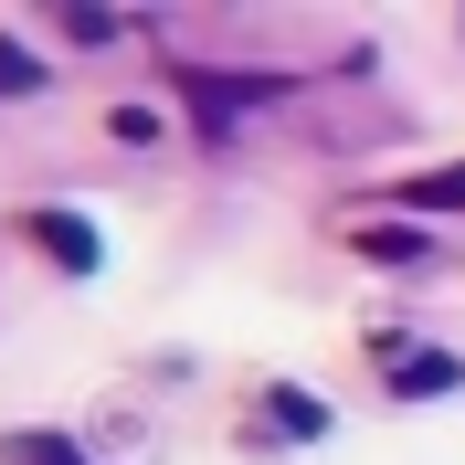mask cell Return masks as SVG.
<instances>
[{
	"label": "cell",
	"mask_w": 465,
	"mask_h": 465,
	"mask_svg": "<svg viewBox=\"0 0 465 465\" xmlns=\"http://www.w3.org/2000/svg\"><path fill=\"white\" fill-rule=\"evenodd\" d=\"M381 381L402 402H434V391H465V360L455 349H402V360H381Z\"/></svg>",
	"instance_id": "cell-1"
},
{
	"label": "cell",
	"mask_w": 465,
	"mask_h": 465,
	"mask_svg": "<svg viewBox=\"0 0 465 465\" xmlns=\"http://www.w3.org/2000/svg\"><path fill=\"white\" fill-rule=\"evenodd\" d=\"M32 243H43L64 275H95V223H74V212H32Z\"/></svg>",
	"instance_id": "cell-2"
},
{
	"label": "cell",
	"mask_w": 465,
	"mask_h": 465,
	"mask_svg": "<svg viewBox=\"0 0 465 465\" xmlns=\"http://www.w3.org/2000/svg\"><path fill=\"white\" fill-rule=\"evenodd\" d=\"M264 412H275L286 434H328V402H318V391H296V381H275V391H264Z\"/></svg>",
	"instance_id": "cell-3"
},
{
	"label": "cell",
	"mask_w": 465,
	"mask_h": 465,
	"mask_svg": "<svg viewBox=\"0 0 465 465\" xmlns=\"http://www.w3.org/2000/svg\"><path fill=\"white\" fill-rule=\"evenodd\" d=\"M402 202H412V212H465V159H455V170H423V180H402Z\"/></svg>",
	"instance_id": "cell-4"
},
{
	"label": "cell",
	"mask_w": 465,
	"mask_h": 465,
	"mask_svg": "<svg viewBox=\"0 0 465 465\" xmlns=\"http://www.w3.org/2000/svg\"><path fill=\"white\" fill-rule=\"evenodd\" d=\"M0 465H85V455H74L64 434H43V423H32V434H0Z\"/></svg>",
	"instance_id": "cell-5"
},
{
	"label": "cell",
	"mask_w": 465,
	"mask_h": 465,
	"mask_svg": "<svg viewBox=\"0 0 465 465\" xmlns=\"http://www.w3.org/2000/svg\"><path fill=\"white\" fill-rule=\"evenodd\" d=\"M32 85H43V64H32L22 43H0V95H32Z\"/></svg>",
	"instance_id": "cell-6"
}]
</instances>
